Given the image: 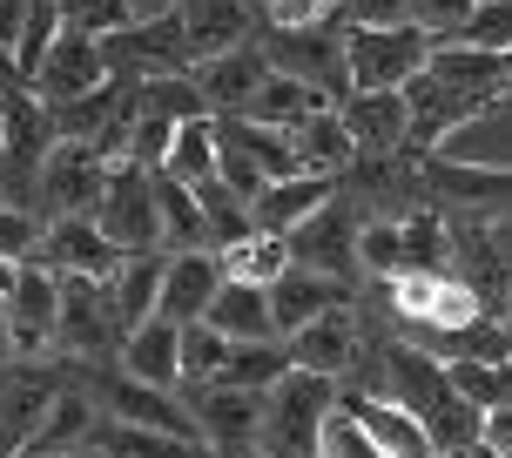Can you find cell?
I'll return each instance as SVG.
<instances>
[{
	"label": "cell",
	"instance_id": "cell-1",
	"mask_svg": "<svg viewBox=\"0 0 512 458\" xmlns=\"http://www.w3.org/2000/svg\"><path fill=\"white\" fill-rule=\"evenodd\" d=\"M337 378H324V371H283L270 391H263V432H256V445L263 452H290V458H317V432H324V418H331L337 405Z\"/></svg>",
	"mask_w": 512,
	"mask_h": 458
},
{
	"label": "cell",
	"instance_id": "cell-2",
	"mask_svg": "<svg viewBox=\"0 0 512 458\" xmlns=\"http://www.w3.org/2000/svg\"><path fill=\"white\" fill-rule=\"evenodd\" d=\"M432 54V34L418 21H391V27H344V75L351 88H405Z\"/></svg>",
	"mask_w": 512,
	"mask_h": 458
},
{
	"label": "cell",
	"instance_id": "cell-3",
	"mask_svg": "<svg viewBox=\"0 0 512 458\" xmlns=\"http://www.w3.org/2000/svg\"><path fill=\"white\" fill-rule=\"evenodd\" d=\"M88 216H95V229H102L122 256L162 250V229H155V182H149V169L128 162V155L108 162V182H102V196H95Z\"/></svg>",
	"mask_w": 512,
	"mask_h": 458
},
{
	"label": "cell",
	"instance_id": "cell-4",
	"mask_svg": "<svg viewBox=\"0 0 512 458\" xmlns=\"http://www.w3.org/2000/svg\"><path fill=\"white\" fill-rule=\"evenodd\" d=\"M384 297H391V310H398L418 337L465 331V324L486 317L479 297H472L459 277H445V270H391V277H384Z\"/></svg>",
	"mask_w": 512,
	"mask_h": 458
},
{
	"label": "cell",
	"instance_id": "cell-5",
	"mask_svg": "<svg viewBox=\"0 0 512 458\" xmlns=\"http://www.w3.org/2000/svg\"><path fill=\"white\" fill-rule=\"evenodd\" d=\"M102 182H108V155L95 142H61L54 135L34 162V203H41V216H81V209H95Z\"/></svg>",
	"mask_w": 512,
	"mask_h": 458
},
{
	"label": "cell",
	"instance_id": "cell-6",
	"mask_svg": "<svg viewBox=\"0 0 512 458\" xmlns=\"http://www.w3.org/2000/svg\"><path fill=\"white\" fill-rule=\"evenodd\" d=\"M425 203H452L465 216H499L512 209V162H465V155H425Z\"/></svg>",
	"mask_w": 512,
	"mask_h": 458
},
{
	"label": "cell",
	"instance_id": "cell-7",
	"mask_svg": "<svg viewBox=\"0 0 512 458\" xmlns=\"http://www.w3.org/2000/svg\"><path fill=\"white\" fill-rule=\"evenodd\" d=\"M54 344L68 357H102L122 344V331H115V317H108V297H102V277H68V270H54Z\"/></svg>",
	"mask_w": 512,
	"mask_h": 458
},
{
	"label": "cell",
	"instance_id": "cell-8",
	"mask_svg": "<svg viewBox=\"0 0 512 458\" xmlns=\"http://www.w3.org/2000/svg\"><path fill=\"white\" fill-rule=\"evenodd\" d=\"M499 102H506V95H465V88H445V81H432L425 68H418V75L405 81V108H411L405 149H438L445 135H459V128L486 122Z\"/></svg>",
	"mask_w": 512,
	"mask_h": 458
},
{
	"label": "cell",
	"instance_id": "cell-9",
	"mask_svg": "<svg viewBox=\"0 0 512 458\" xmlns=\"http://www.w3.org/2000/svg\"><path fill=\"white\" fill-rule=\"evenodd\" d=\"M102 81H108L102 34H81V27H54V41L41 48V61H34V75H27L21 88H34V102L54 108V102H68V95H81V88H102Z\"/></svg>",
	"mask_w": 512,
	"mask_h": 458
},
{
	"label": "cell",
	"instance_id": "cell-10",
	"mask_svg": "<svg viewBox=\"0 0 512 458\" xmlns=\"http://www.w3.org/2000/svg\"><path fill=\"white\" fill-rule=\"evenodd\" d=\"M263 61H270L277 75L310 81L324 102H344V95H351V75H344V41H331V34H324V21H310V27H277Z\"/></svg>",
	"mask_w": 512,
	"mask_h": 458
},
{
	"label": "cell",
	"instance_id": "cell-11",
	"mask_svg": "<svg viewBox=\"0 0 512 458\" xmlns=\"http://www.w3.org/2000/svg\"><path fill=\"white\" fill-rule=\"evenodd\" d=\"M283 243H290V263H304V270H324V277H337V283L358 277V216H351L344 196H331L324 209H310Z\"/></svg>",
	"mask_w": 512,
	"mask_h": 458
},
{
	"label": "cell",
	"instance_id": "cell-12",
	"mask_svg": "<svg viewBox=\"0 0 512 458\" xmlns=\"http://www.w3.org/2000/svg\"><path fill=\"white\" fill-rule=\"evenodd\" d=\"M196 438H203L216 458H243L256 452V432H263V391H243V384H203L196 391Z\"/></svg>",
	"mask_w": 512,
	"mask_h": 458
},
{
	"label": "cell",
	"instance_id": "cell-13",
	"mask_svg": "<svg viewBox=\"0 0 512 458\" xmlns=\"http://www.w3.org/2000/svg\"><path fill=\"white\" fill-rule=\"evenodd\" d=\"M54 270L41 256H21L14 290H7V351L14 357H41L54 351Z\"/></svg>",
	"mask_w": 512,
	"mask_h": 458
},
{
	"label": "cell",
	"instance_id": "cell-14",
	"mask_svg": "<svg viewBox=\"0 0 512 458\" xmlns=\"http://www.w3.org/2000/svg\"><path fill=\"white\" fill-rule=\"evenodd\" d=\"M34 256L48 263V270H68V277H115V263H122V250L108 243L102 229H95V216L81 209V216H48L41 223V236H34Z\"/></svg>",
	"mask_w": 512,
	"mask_h": 458
},
{
	"label": "cell",
	"instance_id": "cell-15",
	"mask_svg": "<svg viewBox=\"0 0 512 458\" xmlns=\"http://www.w3.org/2000/svg\"><path fill=\"white\" fill-rule=\"evenodd\" d=\"M337 122L351 135L358 155H398L411 135V108H405V88H351L337 102Z\"/></svg>",
	"mask_w": 512,
	"mask_h": 458
},
{
	"label": "cell",
	"instance_id": "cell-16",
	"mask_svg": "<svg viewBox=\"0 0 512 458\" xmlns=\"http://www.w3.org/2000/svg\"><path fill=\"white\" fill-rule=\"evenodd\" d=\"M263 304H270V331L290 337L297 324H310V317H324V310H344V304H351V283H337V277H324V270L290 263L277 283H263Z\"/></svg>",
	"mask_w": 512,
	"mask_h": 458
},
{
	"label": "cell",
	"instance_id": "cell-17",
	"mask_svg": "<svg viewBox=\"0 0 512 458\" xmlns=\"http://www.w3.org/2000/svg\"><path fill=\"white\" fill-rule=\"evenodd\" d=\"M263 54L256 48H223V54H196L189 61V81H196V95H203V108L209 115H243L250 108V95H256V81H263Z\"/></svg>",
	"mask_w": 512,
	"mask_h": 458
},
{
	"label": "cell",
	"instance_id": "cell-18",
	"mask_svg": "<svg viewBox=\"0 0 512 458\" xmlns=\"http://www.w3.org/2000/svg\"><path fill=\"white\" fill-rule=\"evenodd\" d=\"M425 75L465 95H512V48H472V41H432Z\"/></svg>",
	"mask_w": 512,
	"mask_h": 458
},
{
	"label": "cell",
	"instance_id": "cell-19",
	"mask_svg": "<svg viewBox=\"0 0 512 458\" xmlns=\"http://www.w3.org/2000/svg\"><path fill=\"white\" fill-rule=\"evenodd\" d=\"M283 357H290L297 371L344 378V371L358 364V324H351V304H344V310H324V317H310V324H297V331L283 337Z\"/></svg>",
	"mask_w": 512,
	"mask_h": 458
},
{
	"label": "cell",
	"instance_id": "cell-20",
	"mask_svg": "<svg viewBox=\"0 0 512 458\" xmlns=\"http://www.w3.org/2000/svg\"><path fill=\"white\" fill-rule=\"evenodd\" d=\"M337 405L358 418L364 438H371L384 458H438V452H432V438H425V425H418V418H411L398 398H384V391H344Z\"/></svg>",
	"mask_w": 512,
	"mask_h": 458
},
{
	"label": "cell",
	"instance_id": "cell-21",
	"mask_svg": "<svg viewBox=\"0 0 512 458\" xmlns=\"http://www.w3.org/2000/svg\"><path fill=\"white\" fill-rule=\"evenodd\" d=\"M337 196V176H317V169H297V176H277L250 196V229H270V236H290L310 209H324Z\"/></svg>",
	"mask_w": 512,
	"mask_h": 458
},
{
	"label": "cell",
	"instance_id": "cell-22",
	"mask_svg": "<svg viewBox=\"0 0 512 458\" xmlns=\"http://www.w3.org/2000/svg\"><path fill=\"white\" fill-rule=\"evenodd\" d=\"M216 283H223V270H216V256H209V250H176V256H162L155 317H169V324H196V317L209 310V297H216Z\"/></svg>",
	"mask_w": 512,
	"mask_h": 458
},
{
	"label": "cell",
	"instance_id": "cell-23",
	"mask_svg": "<svg viewBox=\"0 0 512 458\" xmlns=\"http://www.w3.org/2000/svg\"><path fill=\"white\" fill-rule=\"evenodd\" d=\"M95 398L88 391H54L48 405H41V418H34V432H27L21 458H54V452H75V445H88L95 438Z\"/></svg>",
	"mask_w": 512,
	"mask_h": 458
},
{
	"label": "cell",
	"instance_id": "cell-24",
	"mask_svg": "<svg viewBox=\"0 0 512 458\" xmlns=\"http://www.w3.org/2000/svg\"><path fill=\"white\" fill-rule=\"evenodd\" d=\"M122 371L128 378L155 384V391H176L182 371H176V324L169 317H142L122 331Z\"/></svg>",
	"mask_w": 512,
	"mask_h": 458
},
{
	"label": "cell",
	"instance_id": "cell-25",
	"mask_svg": "<svg viewBox=\"0 0 512 458\" xmlns=\"http://www.w3.org/2000/svg\"><path fill=\"white\" fill-rule=\"evenodd\" d=\"M182 41H189V61L196 54H223L250 34V0H176Z\"/></svg>",
	"mask_w": 512,
	"mask_h": 458
},
{
	"label": "cell",
	"instance_id": "cell-26",
	"mask_svg": "<svg viewBox=\"0 0 512 458\" xmlns=\"http://www.w3.org/2000/svg\"><path fill=\"white\" fill-rule=\"evenodd\" d=\"M155 290H162V250H142V256H122V263H115V277L102 283L115 331H128V324L155 317Z\"/></svg>",
	"mask_w": 512,
	"mask_h": 458
},
{
	"label": "cell",
	"instance_id": "cell-27",
	"mask_svg": "<svg viewBox=\"0 0 512 458\" xmlns=\"http://www.w3.org/2000/svg\"><path fill=\"white\" fill-rule=\"evenodd\" d=\"M108 458H216L203 438H176V432H149V425H122V418H95V438Z\"/></svg>",
	"mask_w": 512,
	"mask_h": 458
},
{
	"label": "cell",
	"instance_id": "cell-28",
	"mask_svg": "<svg viewBox=\"0 0 512 458\" xmlns=\"http://www.w3.org/2000/svg\"><path fill=\"white\" fill-rule=\"evenodd\" d=\"M149 182H155V229H162V243H169V250H209L196 189L176 182V176H162V169H149Z\"/></svg>",
	"mask_w": 512,
	"mask_h": 458
},
{
	"label": "cell",
	"instance_id": "cell-29",
	"mask_svg": "<svg viewBox=\"0 0 512 458\" xmlns=\"http://www.w3.org/2000/svg\"><path fill=\"white\" fill-rule=\"evenodd\" d=\"M290 142H297V162L304 169H317V176H344L351 169V135H344V122H337V102L331 108H310L304 122L290 128Z\"/></svg>",
	"mask_w": 512,
	"mask_h": 458
},
{
	"label": "cell",
	"instance_id": "cell-30",
	"mask_svg": "<svg viewBox=\"0 0 512 458\" xmlns=\"http://www.w3.org/2000/svg\"><path fill=\"white\" fill-rule=\"evenodd\" d=\"M216 270L230 283H277L283 270H290V243L283 236H270V229H243L236 243H223V256H216Z\"/></svg>",
	"mask_w": 512,
	"mask_h": 458
},
{
	"label": "cell",
	"instance_id": "cell-31",
	"mask_svg": "<svg viewBox=\"0 0 512 458\" xmlns=\"http://www.w3.org/2000/svg\"><path fill=\"white\" fill-rule=\"evenodd\" d=\"M472 411H512V357H438Z\"/></svg>",
	"mask_w": 512,
	"mask_h": 458
},
{
	"label": "cell",
	"instance_id": "cell-32",
	"mask_svg": "<svg viewBox=\"0 0 512 458\" xmlns=\"http://www.w3.org/2000/svg\"><path fill=\"white\" fill-rule=\"evenodd\" d=\"M203 324H209V331H223L230 344H243V337H277V331H270V304H263V290H256V283H230V277L216 283Z\"/></svg>",
	"mask_w": 512,
	"mask_h": 458
},
{
	"label": "cell",
	"instance_id": "cell-33",
	"mask_svg": "<svg viewBox=\"0 0 512 458\" xmlns=\"http://www.w3.org/2000/svg\"><path fill=\"white\" fill-rule=\"evenodd\" d=\"M155 169H162V176H176V182L216 176V115H189V122L169 128V149H162Z\"/></svg>",
	"mask_w": 512,
	"mask_h": 458
},
{
	"label": "cell",
	"instance_id": "cell-34",
	"mask_svg": "<svg viewBox=\"0 0 512 458\" xmlns=\"http://www.w3.org/2000/svg\"><path fill=\"white\" fill-rule=\"evenodd\" d=\"M310 108H331V102H324L310 81L263 68V81H256V95H250V108H243V115H256V122H270V128H297Z\"/></svg>",
	"mask_w": 512,
	"mask_h": 458
},
{
	"label": "cell",
	"instance_id": "cell-35",
	"mask_svg": "<svg viewBox=\"0 0 512 458\" xmlns=\"http://www.w3.org/2000/svg\"><path fill=\"white\" fill-rule=\"evenodd\" d=\"M283 371H290V357H283V337H243V344H230V351H223V364H216V378H209V384L270 391Z\"/></svg>",
	"mask_w": 512,
	"mask_h": 458
},
{
	"label": "cell",
	"instance_id": "cell-36",
	"mask_svg": "<svg viewBox=\"0 0 512 458\" xmlns=\"http://www.w3.org/2000/svg\"><path fill=\"white\" fill-rule=\"evenodd\" d=\"M48 398H54V384L34 378V371L0 384V458H21V445H27V432H34V418H41Z\"/></svg>",
	"mask_w": 512,
	"mask_h": 458
},
{
	"label": "cell",
	"instance_id": "cell-37",
	"mask_svg": "<svg viewBox=\"0 0 512 458\" xmlns=\"http://www.w3.org/2000/svg\"><path fill=\"white\" fill-rule=\"evenodd\" d=\"M223 351H230V337L209 331L203 317H196V324H176V371H182V384H209L216 364H223Z\"/></svg>",
	"mask_w": 512,
	"mask_h": 458
},
{
	"label": "cell",
	"instance_id": "cell-38",
	"mask_svg": "<svg viewBox=\"0 0 512 458\" xmlns=\"http://www.w3.org/2000/svg\"><path fill=\"white\" fill-rule=\"evenodd\" d=\"M189 189H196V209H203V229H209V243H236V236L250 229V209L236 203V196H230V189H223L216 176L189 182Z\"/></svg>",
	"mask_w": 512,
	"mask_h": 458
},
{
	"label": "cell",
	"instance_id": "cell-39",
	"mask_svg": "<svg viewBox=\"0 0 512 458\" xmlns=\"http://www.w3.org/2000/svg\"><path fill=\"white\" fill-rule=\"evenodd\" d=\"M317 458H384L371 438H364V425L351 418L344 405H331V418H324V432H317Z\"/></svg>",
	"mask_w": 512,
	"mask_h": 458
},
{
	"label": "cell",
	"instance_id": "cell-40",
	"mask_svg": "<svg viewBox=\"0 0 512 458\" xmlns=\"http://www.w3.org/2000/svg\"><path fill=\"white\" fill-rule=\"evenodd\" d=\"M452 41H472V48H512V0H479Z\"/></svg>",
	"mask_w": 512,
	"mask_h": 458
},
{
	"label": "cell",
	"instance_id": "cell-41",
	"mask_svg": "<svg viewBox=\"0 0 512 458\" xmlns=\"http://www.w3.org/2000/svg\"><path fill=\"white\" fill-rule=\"evenodd\" d=\"M472 7H479V0H405V21H418L432 41H452Z\"/></svg>",
	"mask_w": 512,
	"mask_h": 458
},
{
	"label": "cell",
	"instance_id": "cell-42",
	"mask_svg": "<svg viewBox=\"0 0 512 458\" xmlns=\"http://www.w3.org/2000/svg\"><path fill=\"white\" fill-rule=\"evenodd\" d=\"M54 7H61V27H81V34H115V27H128L122 0H54Z\"/></svg>",
	"mask_w": 512,
	"mask_h": 458
},
{
	"label": "cell",
	"instance_id": "cell-43",
	"mask_svg": "<svg viewBox=\"0 0 512 458\" xmlns=\"http://www.w3.org/2000/svg\"><path fill=\"white\" fill-rule=\"evenodd\" d=\"M34 236H41V223H34L27 209L0 203V256H34Z\"/></svg>",
	"mask_w": 512,
	"mask_h": 458
},
{
	"label": "cell",
	"instance_id": "cell-44",
	"mask_svg": "<svg viewBox=\"0 0 512 458\" xmlns=\"http://www.w3.org/2000/svg\"><path fill=\"white\" fill-rule=\"evenodd\" d=\"M479 458H512V411H479Z\"/></svg>",
	"mask_w": 512,
	"mask_h": 458
},
{
	"label": "cell",
	"instance_id": "cell-45",
	"mask_svg": "<svg viewBox=\"0 0 512 458\" xmlns=\"http://www.w3.org/2000/svg\"><path fill=\"white\" fill-rule=\"evenodd\" d=\"M263 14H270V27H310L331 14V0H263Z\"/></svg>",
	"mask_w": 512,
	"mask_h": 458
},
{
	"label": "cell",
	"instance_id": "cell-46",
	"mask_svg": "<svg viewBox=\"0 0 512 458\" xmlns=\"http://www.w3.org/2000/svg\"><path fill=\"white\" fill-rule=\"evenodd\" d=\"M358 21H364V27H391V21H405V0H358Z\"/></svg>",
	"mask_w": 512,
	"mask_h": 458
},
{
	"label": "cell",
	"instance_id": "cell-47",
	"mask_svg": "<svg viewBox=\"0 0 512 458\" xmlns=\"http://www.w3.org/2000/svg\"><path fill=\"white\" fill-rule=\"evenodd\" d=\"M128 21H155V14H176V0H122Z\"/></svg>",
	"mask_w": 512,
	"mask_h": 458
},
{
	"label": "cell",
	"instance_id": "cell-48",
	"mask_svg": "<svg viewBox=\"0 0 512 458\" xmlns=\"http://www.w3.org/2000/svg\"><path fill=\"white\" fill-rule=\"evenodd\" d=\"M486 229H492V243L512 256V209H499V223H486Z\"/></svg>",
	"mask_w": 512,
	"mask_h": 458
},
{
	"label": "cell",
	"instance_id": "cell-49",
	"mask_svg": "<svg viewBox=\"0 0 512 458\" xmlns=\"http://www.w3.org/2000/svg\"><path fill=\"white\" fill-rule=\"evenodd\" d=\"M499 331H506V344H512V290H506V304H499Z\"/></svg>",
	"mask_w": 512,
	"mask_h": 458
},
{
	"label": "cell",
	"instance_id": "cell-50",
	"mask_svg": "<svg viewBox=\"0 0 512 458\" xmlns=\"http://www.w3.org/2000/svg\"><path fill=\"white\" fill-rule=\"evenodd\" d=\"M0 351H7V297H0Z\"/></svg>",
	"mask_w": 512,
	"mask_h": 458
},
{
	"label": "cell",
	"instance_id": "cell-51",
	"mask_svg": "<svg viewBox=\"0 0 512 458\" xmlns=\"http://www.w3.org/2000/svg\"><path fill=\"white\" fill-rule=\"evenodd\" d=\"M263 458H290V452H263Z\"/></svg>",
	"mask_w": 512,
	"mask_h": 458
}]
</instances>
